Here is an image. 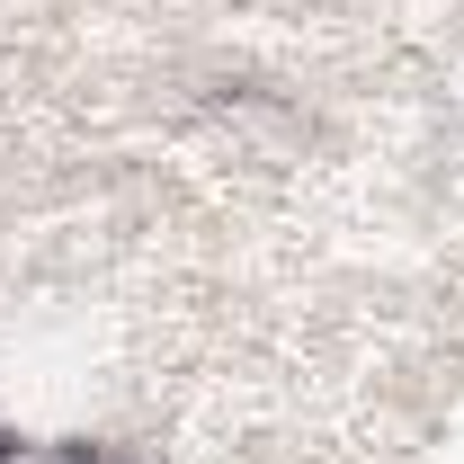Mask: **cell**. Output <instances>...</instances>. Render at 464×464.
I'll return each mask as SVG.
<instances>
[{
    "mask_svg": "<svg viewBox=\"0 0 464 464\" xmlns=\"http://www.w3.org/2000/svg\"><path fill=\"white\" fill-rule=\"evenodd\" d=\"M0 464H90V456L63 438H0Z\"/></svg>",
    "mask_w": 464,
    "mask_h": 464,
    "instance_id": "cell-1",
    "label": "cell"
}]
</instances>
